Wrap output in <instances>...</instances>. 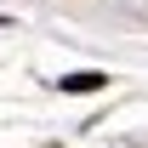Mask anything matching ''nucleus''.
Masks as SVG:
<instances>
[{
	"instance_id": "f257e3e1",
	"label": "nucleus",
	"mask_w": 148,
	"mask_h": 148,
	"mask_svg": "<svg viewBox=\"0 0 148 148\" xmlns=\"http://www.w3.org/2000/svg\"><path fill=\"white\" fill-rule=\"evenodd\" d=\"M97 86H103V74H69L63 80V91H97Z\"/></svg>"
}]
</instances>
